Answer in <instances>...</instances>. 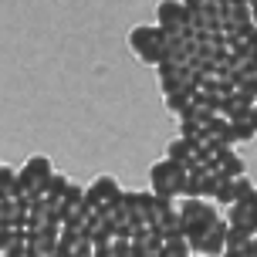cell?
<instances>
[{"instance_id":"obj_1","label":"cell","mask_w":257,"mask_h":257,"mask_svg":"<svg viewBox=\"0 0 257 257\" xmlns=\"http://www.w3.org/2000/svg\"><path fill=\"white\" fill-rule=\"evenodd\" d=\"M176 213H180V230L186 233V240H190L196 233H203L206 227L220 217V206L213 203V200H206V196H180Z\"/></svg>"},{"instance_id":"obj_2","label":"cell","mask_w":257,"mask_h":257,"mask_svg":"<svg viewBox=\"0 0 257 257\" xmlns=\"http://www.w3.org/2000/svg\"><path fill=\"white\" fill-rule=\"evenodd\" d=\"M51 173L54 169H51V159H48V156H31L24 166L17 169V196H21L24 203L38 200Z\"/></svg>"},{"instance_id":"obj_3","label":"cell","mask_w":257,"mask_h":257,"mask_svg":"<svg viewBox=\"0 0 257 257\" xmlns=\"http://www.w3.org/2000/svg\"><path fill=\"white\" fill-rule=\"evenodd\" d=\"M163 31H159V24H139L128 31V48H132V54L139 58L142 64H159L163 61Z\"/></svg>"},{"instance_id":"obj_4","label":"cell","mask_w":257,"mask_h":257,"mask_svg":"<svg viewBox=\"0 0 257 257\" xmlns=\"http://www.w3.org/2000/svg\"><path fill=\"white\" fill-rule=\"evenodd\" d=\"M183 180H186V169L180 166V163H173V159H159V163H153V169H149V190L156 193V196H173V200H180L183 196Z\"/></svg>"},{"instance_id":"obj_5","label":"cell","mask_w":257,"mask_h":257,"mask_svg":"<svg viewBox=\"0 0 257 257\" xmlns=\"http://www.w3.org/2000/svg\"><path fill=\"white\" fill-rule=\"evenodd\" d=\"M156 68V81L163 95H173V91H196L200 85V71L190 68V64H173V61H159Z\"/></svg>"},{"instance_id":"obj_6","label":"cell","mask_w":257,"mask_h":257,"mask_svg":"<svg viewBox=\"0 0 257 257\" xmlns=\"http://www.w3.org/2000/svg\"><path fill=\"white\" fill-rule=\"evenodd\" d=\"M91 254H95V247H91L81 223H61L58 227V257H91Z\"/></svg>"},{"instance_id":"obj_7","label":"cell","mask_w":257,"mask_h":257,"mask_svg":"<svg viewBox=\"0 0 257 257\" xmlns=\"http://www.w3.org/2000/svg\"><path fill=\"white\" fill-rule=\"evenodd\" d=\"M118 196H122V186H118L115 176H98L91 186H85V203H88L95 213L112 210V206L118 203Z\"/></svg>"},{"instance_id":"obj_8","label":"cell","mask_w":257,"mask_h":257,"mask_svg":"<svg viewBox=\"0 0 257 257\" xmlns=\"http://www.w3.org/2000/svg\"><path fill=\"white\" fill-rule=\"evenodd\" d=\"M223 233H227V220L217 217L203 233L190 237V254H206V257H220L223 254Z\"/></svg>"},{"instance_id":"obj_9","label":"cell","mask_w":257,"mask_h":257,"mask_svg":"<svg viewBox=\"0 0 257 257\" xmlns=\"http://www.w3.org/2000/svg\"><path fill=\"white\" fill-rule=\"evenodd\" d=\"M58 227L61 223H44L27 230V257H58Z\"/></svg>"},{"instance_id":"obj_10","label":"cell","mask_w":257,"mask_h":257,"mask_svg":"<svg viewBox=\"0 0 257 257\" xmlns=\"http://www.w3.org/2000/svg\"><path fill=\"white\" fill-rule=\"evenodd\" d=\"M217 115L223 118H244V115H257V95H244V91H227L220 102Z\"/></svg>"},{"instance_id":"obj_11","label":"cell","mask_w":257,"mask_h":257,"mask_svg":"<svg viewBox=\"0 0 257 257\" xmlns=\"http://www.w3.org/2000/svg\"><path fill=\"white\" fill-rule=\"evenodd\" d=\"M190 21V7H183L180 0H159L156 7V24L163 31H183Z\"/></svg>"},{"instance_id":"obj_12","label":"cell","mask_w":257,"mask_h":257,"mask_svg":"<svg viewBox=\"0 0 257 257\" xmlns=\"http://www.w3.org/2000/svg\"><path fill=\"white\" fill-rule=\"evenodd\" d=\"M227 227L257 233V196L254 200H237L227 206Z\"/></svg>"},{"instance_id":"obj_13","label":"cell","mask_w":257,"mask_h":257,"mask_svg":"<svg viewBox=\"0 0 257 257\" xmlns=\"http://www.w3.org/2000/svg\"><path fill=\"white\" fill-rule=\"evenodd\" d=\"M223 254L227 257H254L257 254V233L250 230H237V227H227L223 233Z\"/></svg>"},{"instance_id":"obj_14","label":"cell","mask_w":257,"mask_h":257,"mask_svg":"<svg viewBox=\"0 0 257 257\" xmlns=\"http://www.w3.org/2000/svg\"><path fill=\"white\" fill-rule=\"evenodd\" d=\"M128 240H132V257H159L163 254V233L156 230V227L136 230Z\"/></svg>"},{"instance_id":"obj_15","label":"cell","mask_w":257,"mask_h":257,"mask_svg":"<svg viewBox=\"0 0 257 257\" xmlns=\"http://www.w3.org/2000/svg\"><path fill=\"white\" fill-rule=\"evenodd\" d=\"M166 159H173V163H180L183 169H193V166H200L196 163V149H193L190 142L183 139V136H176V139L166 146Z\"/></svg>"},{"instance_id":"obj_16","label":"cell","mask_w":257,"mask_h":257,"mask_svg":"<svg viewBox=\"0 0 257 257\" xmlns=\"http://www.w3.org/2000/svg\"><path fill=\"white\" fill-rule=\"evenodd\" d=\"M257 132V115H244V118H227V136H230V146L237 142H250Z\"/></svg>"},{"instance_id":"obj_17","label":"cell","mask_w":257,"mask_h":257,"mask_svg":"<svg viewBox=\"0 0 257 257\" xmlns=\"http://www.w3.org/2000/svg\"><path fill=\"white\" fill-rule=\"evenodd\" d=\"M213 169H217L220 176H240L244 173V159L233 153V146H223L217 153V159H213Z\"/></svg>"},{"instance_id":"obj_18","label":"cell","mask_w":257,"mask_h":257,"mask_svg":"<svg viewBox=\"0 0 257 257\" xmlns=\"http://www.w3.org/2000/svg\"><path fill=\"white\" fill-rule=\"evenodd\" d=\"M190 254V240L183 230H173V233H163V254L159 257H186Z\"/></svg>"},{"instance_id":"obj_19","label":"cell","mask_w":257,"mask_h":257,"mask_svg":"<svg viewBox=\"0 0 257 257\" xmlns=\"http://www.w3.org/2000/svg\"><path fill=\"white\" fill-rule=\"evenodd\" d=\"M7 196H17V169L0 163V200H7Z\"/></svg>"},{"instance_id":"obj_20","label":"cell","mask_w":257,"mask_h":257,"mask_svg":"<svg viewBox=\"0 0 257 257\" xmlns=\"http://www.w3.org/2000/svg\"><path fill=\"white\" fill-rule=\"evenodd\" d=\"M183 7H190V11H196V7H200V4H203V0H180Z\"/></svg>"}]
</instances>
